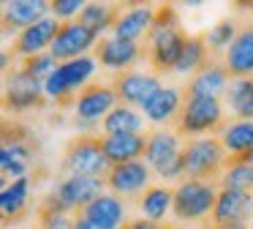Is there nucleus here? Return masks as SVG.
<instances>
[{"mask_svg": "<svg viewBox=\"0 0 253 229\" xmlns=\"http://www.w3.org/2000/svg\"><path fill=\"white\" fill-rule=\"evenodd\" d=\"M185 41L188 36L180 27L177 11L171 5H161L158 14H155L153 30L147 36V60L155 74H166V71L177 68L182 49H185Z\"/></svg>", "mask_w": 253, "mask_h": 229, "instance_id": "1", "label": "nucleus"}, {"mask_svg": "<svg viewBox=\"0 0 253 229\" xmlns=\"http://www.w3.org/2000/svg\"><path fill=\"white\" fill-rule=\"evenodd\" d=\"M60 169L68 172V177L79 174V177H104L106 180L112 164L104 153V139L95 134H79L77 139L68 142Z\"/></svg>", "mask_w": 253, "mask_h": 229, "instance_id": "2", "label": "nucleus"}, {"mask_svg": "<svg viewBox=\"0 0 253 229\" xmlns=\"http://www.w3.org/2000/svg\"><path fill=\"white\" fill-rule=\"evenodd\" d=\"M223 128V107L220 98L210 96H185L180 112L174 117V134L177 136H202L210 131Z\"/></svg>", "mask_w": 253, "mask_h": 229, "instance_id": "3", "label": "nucleus"}, {"mask_svg": "<svg viewBox=\"0 0 253 229\" xmlns=\"http://www.w3.org/2000/svg\"><path fill=\"white\" fill-rule=\"evenodd\" d=\"M182 158H185V180H207V183H215L223 164H229V153H226L223 142L215 136L191 139L182 147Z\"/></svg>", "mask_w": 253, "mask_h": 229, "instance_id": "4", "label": "nucleus"}, {"mask_svg": "<svg viewBox=\"0 0 253 229\" xmlns=\"http://www.w3.org/2000/svg\"><path fill=\"white\" fill-rule=\"evenodd\" d=\"M106 188L104 177H79V174H71L66 177L55 191L44 196L41 207L44 210H55V213H68V210H84L90 202H95Z\"/></svg>", "mask_w": 253, "mask_h": 229, "instance_id": "5", "label": "nucleus"}, {"mask_svg": "<svg viewBox=\"0 0 253 229\" xmlns=\"http://www.w3.org/2000/svg\"><path fill=\"white\" fill-rule=\"evenodd\" d=\"M215 202H218V188L215 183L207 180H182L174 188V218L180 221H204V218H212Z\"/></svg>", "mask_w": 253, "mask_h": 229, "instance_id": "6", "label": "nucleus"}, {"mask_svg": "<svg viewBox=\"0 0 253 229\" xmlns=\"http://www.w3.org/2000/svg\"><path fill=\"white\" fill-rule=\"evenodd\" d=\"M95 68H98V60L90 57V55H82V57H77V60L60 63L55 74L44 82L46 98H55V101H60V104L74 101V98H77L74 93L87 87V79L95 74Z\"/></svg>", "mask_w": 253, "mask_h": 229, "instance_id": "7", "label": "nucleus"}, {"mask_svg": "<svg viewBox=\"0 0 253 229\" xmlns=\"http://www.w3.org/2000/svg\"><path fill=\"white\" fill-rule=\"evenodd\" d=\"M117 104H120V98H117L115 87L93 82V85L82 87V90L77 93V98H74V114H77V123L93 125L95 120H104Z\"/></svg>", "mask_w": 253, "mask_h": 229, "instance_id": "8", "label": "nucleus"}, {"mask_svg": "<svg viewBox=\"0 0 253 229\" xmlns=\"http://www.w3.org/2000/svg\"><path fill=\"white\" fill-rule=\"evenodd\" d=\"M112 87H115L117 98H120L126 107H139L142 109L155 93L161 90V79L158 74H144V71H123L112 79Z\"/></svg>", "mask_w": 253, "mask_h": 229, "instance_id": "9", "label": "nucleus"}, {"mask_svg": "<svg viewBox=\"0 0 253 229\" xmlns=\"http://www.w3.org/2000/svg\"><path fill=\"white\" fill-rule=\"evenodd\" d=\"M95 44H98V36H93L87 27L79 25V19L63 22V27H60V33H57L55 44H52L49 55L57 63H68V60L82 57V55L87 52L90 47H95Z\"/></svg>", "mask_w": 253, "mask_h": 229, "instance_id": "10", "label": "nucleus"}, {"mask_svg": "<svg viewBox=\"0 0 253 229\" xmlns=\"http://www.w3.org/2000/svg\"><path fill=\"white\" fill-rule=\"evenodd\" d=\"M44 82L28 76L22 68H14V74H8L6 79V109L11 112H25V109L41 107L44 101Z\"/></svg>", "mask_w": 253, "mask_h": 229, "instance_id": "11", "label": "nucleus"}, {"mask_svg": "<svg viewBox=\"0 0 253 229\" xmlns=\"http://www.w3.org/2000/svg\"><path fill=\"white\" fill-rule=\"evenodd\" d=\"M251 216H253V194L220 188L210 221H212V227H223V224H245Z\"/></svg>", "mask_w": 253, "mask_h": 229, "instance_id": "12", "label": "nucleus"}, {"mask_svg": "<svg viewBox=\"0 0 253 229\" xmlns=\"http://www.w3.org/2000/svg\"><path fill=\"white\" fill-rule=\"evenodd\" d=\"M60 27H63L60 19H55V16H46V19H41L39 25L22 30V33L17 36V41H14V47H11L14 55L33 57V55H41L44 49H52V44H55Z\"/></svg>", "mask_w": 253, "mask_h": 229, "instance_id": "13", "label": "nucleus"}, {"mask_svg": "<svg viewBox=\"0 0 253 229\" xmlns=\"http://www.w3.org/2000/svg\"><path fill=\"white\" fill-rule=\"evenodd\" d=\"M52 3H46V0H8V3H3V30H28V27L39 25L41 19H46Z\"/></svg>", "mask_w": 253, "mask_h": 229, "instance_id": "14", "label": "nucleus"}, {"mask_svg": "<svg viewBox=\"0 0 253 229\" xmlns=\"http://www.w3.org/2000/svg\"><path fill=\"white\" fill-rule=\"evenodd\" d=\"M139 55H142V47L133 41H123V38H101L98 44H95V55L93 57L98 60L104 68H112V71H128L133 63L139 60Z\"/></svg>", "mask_w": 253, "mask_h": 229, "instance_id": "15", "label": "nucleus"}, {"mask_svg": "<svg viewBox=\"0 0 253 229\" xmlns=\"http://www.w3.org/2000/svg\"><path fill=\"white\" fill-rule=\"evenodd\" d=\"M147 180H150L147 164L128 161V164H117V167L109 169V174H106V188H112L115 196H136L147 185Z\"/></svg>", "mask_w": 253, "mask_h": 229, "instance_id": "16", "label": "nucleus"}, {"mask_svg": "<svg viewBox=\"0 0 253 229\" xmlns=\"http://www.w3.org/2000/svg\"><path fill=\"white\" fill-rule=\"evenodd\" d=\"M220 142L229 153V164L253 161V120H234L220 128Z\"/></svg>", "mask_w": 253, "mask_h": 229, "instance_id": "17", "label": "nucleus"}, {"mask_svg": "<svg viewBox=\"0 0 253 229\" xmlns=\"http://www.w3.org/2000/svg\"><path fill=\"white\" fill-rule=\"evenodd\" d=\"M158 11L153 5H133V8L123 11L120 19L112 27V36L123 38V41H133L139 44V38H147L150 30H153V22Z\"/></svg>", "mask_w": 253, "mask_h": 229, "instance_id": "18", "label": "nucleus"}, {"mask_svg": "<svg viewBox=\"0 0 253 229\" xmlns=\"http://www.w3.org/2000/svg\"><path fill=\"white\" fill-rule=\"evenodd\" d=\"M231 82V74L226 68V63H218V60H210L196 76L185 85V96H210L218 98L220 93H226Z\"/></svg>", "mask_w": 253, "mask_h": 229, "instance_id": "19", "label": "nucleus"}, {"mask_svg": "<svg viewBox=\"0 0 253 229\" xmlns=\"http://www.w3.org/2000/svg\"><path fill=\"white\" fill-rule=\"evenodd\" d=\"M101 139H104V153L112 167L139 161L147 153V136L144 134H106Z\"/></svg>", "mask_w": 253, "mask_h": 229, "instance_id": "20", "label": "nucleus"}, {"mask_svg": "<svg viewBox=\"0 0 253 229\" xmlns=\"http://www.w3.org/2000/svg\"><path fill=\"white\" fill-rule=\"evenodd\" d=\"M223 63L234 79L237 76H253V25L240 27L234 44L226 49Z\"/></svg>", "mask_w": 253, "mask_h": 229, "instance_id": "21", "label": "nucleus"}, {"mask_svg": "<svg viewBox=\"0 0 253 229\" xmlns=\"http://www.w3.org/2000/svg\"><path fill=\"white\" fill-rule=\"evenodd\" d=\"M84 218H90L93 224H98L101 229H123L126 227V205L120 196L115 194H101L95 202H90L82 210Z\"/></svg>", "mask_w": 253, "mask_h": 229, "instance_id": "22", "label": "nucleus"}, {"mask_svg": "<svg viewBox=\"0 0 253 229\" xmlns=\"http://www.w3.org/2000/svg\"><path fill=\"white\" fill-rule=\"evenodd\" d=\"M180 153H182L180 136H177L174 131L155 128L147 134V153H144V158H147V167H153L155 172L164 169L169 161H174Z\"/></svg>", "mask_w": 253, "mask_h": 229, "instance_id": "23", "label": "nucleus"}, {"mask_svg": "<svg viewBox=\"0 0 253 229\" xmlns=\"http://www.w3.org/2000/svg\"><path fill=\"white\" fill-rule=\"evenodd\" d=\"M30 161H33V147L30 142L25 139H17L14 142L6 139L3 150H0V169H3V177H28V169H30Z\"/></svg>", "mask_w": 253, "mask_h": 229, "instance_id": "24", "label": "nucleus"}, {"mask_svg": "<svg viewBox=\"0 0 253 229\" xmlns=\"http://www.w3.org/2000/svg\"><path fill=\"white\" fill-rule=\"evenodd\" d=\"M30 177H19L14 183H8L6 188L0 191V210H3V224H17L25 216V207H28V196H30Z\"/></svg>", "mask_w": 253, "mask_h": 229, "instance_id": "25", "label": "nucleus"}, {"mask_svg": "<svg viewBox=\"0 0 253 229\" xmlns=\"http://www.w3.org/2000/svg\"><path fill=\"white\" fill-rule=\"evenodd\" d=\"M180 107H182L180 90H177V87H161V90L142 107V112L150 123H166V120L177 117Z\"/></svg>", "mask_w": 253, "mask_h": 229, "instance_id": "26", "label": "nucleus"}, {"mask_svg": "<svg viewBox=\"0 0 253 229\" xmlns=\"http://www.w3.org/2000/svg\"><path fill=\"white\" fill-rule=\"evenodd\" d=\"M174 207V188H166V185H153L139 196V210L142 218L153 224H161L166 218V213Z\"/></svg>", "mask_w": 253, "mask_h": 229, "instance_id": "27", "label": "nucleus"}, {"mask_svg": "<svg viewBox=\"0 0 253 229\" xmlns=\"http://www.w3.org/2000/svg\"><path fill=\"white\" fill-rule=\"evenodd\" d=\"M123 5H112V3H87L84 11L79 14V25L87 27L93 36H101L104 30H112L115 22L120 19Z\"/></svg>", "mask_w": 253, "mask_h": 229, "instance_id": "28", "label": "nucleus"}, {"mask_svg": "<svg viewBox=\"0 0 253 229\" xmlns=\"http://www.w3.org/2000/svg\"><path fill=\"white\" fill-rule=\"evenodd\" d=\"M142 125H144V117L136 109L126 107V104H117L104 117L101 128H104V136L106 134H142Z\"/></svg>", "mask_w": 253, "mask_h": 229, "instance_id": "29", "label": "nucleus"}, {"mask_svg": "<svg viewBox=\"0 0 253 229\" xmlns=\"http://www.w3.org/2000/svg\"><path fill=\"white\" fill-rule=\"evenodd\" d=\"M210 47L204 41V36H188L185 41V49H182V57L177 63L174 74H182V76H196L204 65L210 63Z\"/></svg>", "mask_w": 253, "mask_h": 229, "instance_id": "30", "label": "nucleus"}, {"mask_svg": "<svg viewBox=\"0 0 253 229\" xmlns=\"http://www.w3.org/2000/svg\"><path fill=\"white\" fill-rule=\"evenodd\" d=\"M237 33H240V27H237V22L231 19V16H226V19H220L218 25L212 27V30L204 36V41H207L210 52H220V49H229L231 44H234Z\"/></svg>", "mask_w": 253, "mask_h": 229, "instance_id": "31", "label": "nucleus"}, {"mask_svg": "<svg viewBox=\"0 0 253 229\" xmlns=\"http://www.w3.org/2000/svg\"><path fill=\"white\" fill-rule=\"evenodd\" d=\"M223 188H234V191H248L253 188V161L251 164H229V169L220 177Z\"/></svg>", "mask_w": 253, "mask_h": 229, "instance_id": "32", "label": "nucleus"}, {"mask_svg": "<svg viewBox=\"0 0 253 229\" xmlns=\"http://www.w3.org/2000/svg\"><path fill=\"white\" fill-rule=\"evenodd\" d=\"M57 65H60V63H57L49 52H41V55H33V57H25V63L19 65V68H22L28 76H33V79L46 82L57 71Z\"/></svg>", "mask_w": 253, "mask_h": 229, "instance_id": "33", "label": "nucleus"}, {"mask_svg": "<svg viewBox=\"0 0 253 229\" xmlns=\"http://www.w3.org/2000/svg\"><path fill=\"white\" fill-rule=\"evenodd\" d=\"M74 221L68 213H55V210H44L39 207V229H74Z\"/></svg>", "mask_w": 253, "mask_h": 229, "instance_id": "34", "label": "nucleus"}, {"mask_svg": "<svg viewBox=\"0 0 253 229\" xmlns=\"http://www.w3.org/2000/svg\"><path fill=\"white\" fill-rule=\"evenodd\" d=\"M84 5L87 3H82V0H55L52 3V16L63 19V22H74V16L82 14Z\"/></svg>", "mask_w": 253, "mask_h": 229, "instance_id": "35", "label": "nucleus"}, {"mask_svg": "<svg viewBox=\"0 0 253 229\" xmlns=\"http://www.w3.org/2000/svg\"><path fill=\"white\" fill-rule=\"evenodd\" d=\"M231 112L237 114V120H253V76H251V85H248L245 98H242Z\"/></svg>", "mask_w": 253, "mask_h": 229, "instance_id": "36", "label": "nucleus"}, {"mask_svg": "<svg viewBox=\"0 0 253 229\" xmlns=\"http://www.w3.org/2000/svg\"><path fill=\"white\" fill-rule=\"evenodd\" d=\"M123 229H161V227L153 221H147V218H133V221H128Z\"/></svg>", "mask_w": 253, "mask_h": 229, "instance_id": "37", "label": "nucleus"}, {"mask_svg": "<svg viewBox=\"0 0 253 229\" xmlns=\"http://www.w3.org/2000/svg\"><path fill=\"white\" fill-rule=\"evenodd\" d=\"M74 229H101L98 224H93L90 218H84V216H77V221H74Z\"/></svg>", "mask_w": 253, "mask_h": 229, "instance_id": "38", "label": "nucleus"}, {"mask_svg": "<svg viewBox=\"0 0 253 229\" xmlns=\"http://www.w3.org/2000/svg\"><path fill=\"white\" fill-rule=\"evenodd\" d=\"M212 229H245V224H223V227H212Z\"/></svg>", "mask_w": 253, "mask_h": 229, "instance_id": "39", "label": "nucleus"}, {"mask_svg": "<svg viewBox=\"0 0 253 229\" xmlns=\"http://www.w3.org/2000/svg\"><path fill=\"white\" fill-rule=\"evenodd\" d=\"M166 229H185V227H166Z\"/></svg>", "mask_w": 253, "mask_h": 229, "instance_id": "40", "label": "nucleus"}, {"mask_svg": "<svg viewBox=\"0 0 253 229\" xmlns=\"http://www.w3.org/2000/svg\"><path fill=\"white\" fill-rule=\"evenodd\" d=\"M251 229H253V227H251Z\"/></svg>", "mask_w": 253, "mask_h": 229, "instance_id": "41", "label": "nucleus"}]
</instances>
